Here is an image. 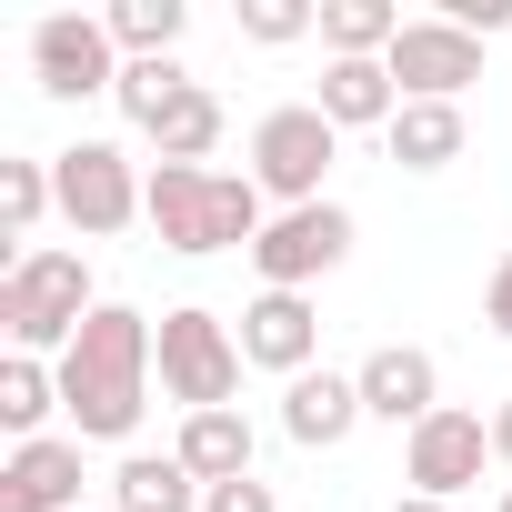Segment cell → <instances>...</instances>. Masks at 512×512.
Wrapping results in <instances>:
<instances>
[{
  "mask_svg": "<svg viewBox=\"0 0 512 512\" xmlns=\"http://www.w3.org/2000/svg\"><path fill=\"white\" fill-rule=\"evenodd\" d=\"M332 161H342V131L312 101H282V111H262V131H251V181H262V201H282V211H312Z\"/></svg>",
  "mask_w": 512,
  "mask_h": 512,
  "instance_id": "cell-4",
  "label": "cell"
},
{
  "mask_svg": "<svg viewBox=\"0 0 512 512\" xmlns=\"http://www.w3.org/2000/svg\"><path fill=\"white\" fill-rule=\"evenodd\" d=\"M161 352V332L141 322V312H121V302H101L91 322H81V342L61 352V412L81 422V442H131L141 432V412H151V362Z\"/></svg>",
  "mask_w": 512,
  "mask_h": 512,
  "instance_id": "cell-1",
  "label": "cell"
},
{
  "mask_svg": "<svg viewBox=\"0 0 512 512\" xmlns=\"http://www.w3.org/2000/svg\"><path fill=\"white\" fill-rule=\"evenodd\" d=\"M502 512H512V492H502Z\"/></svg>",
  "mask_w": 512,
  "mask_h": 512,
  "instance_id": "cell-30",
  "label": "cell"
},
{
  "mask_svg": "<svg viewBox=\"0 0 512 512\" xmlns=\"http://www.w3.org/2000/svg\"><path fill=\"white\" fill-rule=\"evenodd\" d=\"M91 312L101 302H91L81 251H21V262L0 272V332H11V352H71Z\"/></svg>",
  "mask_w": 512,
  "mask_h": 512,
  "instance_id": "cell-3",
  "label": "cell"
},
{
  "mask_svg": "<svg viewBox=\"0 0 512 512\" xmlns=\"http://www.w3.org/2000/svg\"><path fill=\"white\" fill-rule=\"evenodd\" d=\"M181 91H191V71H181V61H121V91H111V101H121V121H131V131H161V111H171Z\"/></svg>",
  "mask_w": 512,
  "mask_h": 512,
  "instance_id": "cell-23",
  "label": "cell"
},
{
  "mask_svg": "<svg viewBox=\"0 0 512 512\" xmlns=\"http://www.w3.org/2000/svg\"><path fill=\"white\" fill-rule=\"evenodd\" d=\"M352 382H362V412L392 422V432H422V422L442 412V362H432L422 342H382Z\"/></svg>",
  "mask_w": 512,
  "mask_h": 512,
  "instance_id": "cell-11",
  "label": "cell"
},
{
  "mask_svg": "<svg viewBox=\"0 0 512 512\" xmlns=\"http://www.w3.org/2000/svg\"><path fill=\"white\" fill-rule=\"evenodd\" d=\"M312 352H322V312H312L302 292H262V302L241 312V362H251V372L302 382V372H312Z\"/></svg>",
  "mask_w": 512,
  "mask_h": 512,
  "instance_id": "cell-12",
  "label": "cell"
},
{
  "mask_svg": "<svg viewBox=\"0 0 512 512\" xmlns=\"http://www.w3.org/2000/svg\"><path fill=\"white\" fill-rule=\"evenodd\" d=\"M111 512H201V482L181 472V452H131L111 472Z\"/></svg>",
  "mask_w": 512,
  "mask_h": 512,
  "instance_id": "cell-18",
  "label": "cell"
},
{
  "mask_svg": "<svg viewBox=\"0 0 512 512\" xmlns=\"http://www.w3.org/2000/svg\"><path fill=\"white\" fill-rule=\"evenodd\" d=\"M482 322L512 342V251H502V262H492V282H482Z\"/></svg>",
  "mask_w": 512,
  "mask_h": 512,
  "instance_id": "cell-27",
  "label": "cell"
},
{
  "mask_svg": "<svg viewBox=\"0 0 512 512\" xmlns=\"http://www.w3.org/2000/svg\"><path fill=\"white\" fill-rule=\"evenodd\" d=\"M0 512H81V432H41L0 462Z\"/></svg>",
  "mask_w": 512,
  "mask_h": 512,
  "instance_id": "cell-13",
  "label": "cell"
},
{
  "mask_svg": "<svg viewBox=\"0 0 512 512\" xmlns=\"http://www.w3.org/2000/svg\"><path fill=\"white\" fill-rule=\"evenodd\" d=\"M211 141H221V101H211V91L191 81V91H181V101L161 111L151 151H161V161H181V171H201V161H211Z\"/></svg>",
  "mask_w": 512,
  "mask_h": 512,
  "instance_id": "cell-22",
  "label": "cell"
},
{
  "mask_svg": "<svg viewBox=\"0 0 512 512\" xmlns=\"http://www.w3.org/2000/svg\"><path fill=\"white\" fill-rule=\"evenodd\" d=\"M402 41V11L392 0H322V51L332 61H382Z\"/></svg>",
  "mask_w": 512,
  "mask_h": 512,
  "instance_id": "cell-21",
  "label": "cell"
},
{
  "mask_svg": "<svg viewBox=\"0 0 512 512\" xmlns=\"http://www.w3.org/2000/svg\"><path fill=\"white\" fill-rule=\"evenodd\" d=\"M141 221L161 231V251H181V262H201V251H251L272 231L251 171H181V161H151Z\"/></svg>",
  "mask_w": 512,
  "mask_h": 512,
  "instance_id": "cell-2",
  "label": "cell"
},
{
  "mask_svg": "<svg viewBox=\"0 0 512 512\" xmlns=\"http://www.w3.org/2000/svg\"><path fill=\"white\" fill-rule=\"evenodd\" d=\"M51 412H61V362L11 352V362H0V432H11V442H41Z\"/></svg>",
  "mask_w": 512,
  "mask_h": 512,
  "instance_id": "cell-19",
  "label": "cell"
},
{
  "mask_svg": "<svg viewBox=\"0 0 512 512\" xmlns=\"http://www.w3.org/2000/svg\"><path fill=\"white\" fill-rule=\"evenodd\" d=\"M171 452H181V472H191L201 492H211V482H241V472H251V422H241V402H231V412H181V442H171Z\"/></svg>",
  "mask_w": 512,
  "mask_h": 512,
  "instance_id": "cell-16",
  "label": "cell"
},
{
  "mask_svg": "<svg viewBox=\"0 0 512 512\" xmlns=\"http://www.w3.org/2000/svg\"><path fill=\"white\" fill-rule=\"evenodd\" d=\"M492 462H512V402L492 412Z\"/></svg>",
  "mask_w": 512,
  "mask_h": 512,
  "instance_id": "cell-28",
  "label": "cell"
},
{
  "mask_svg": "<svg viewBox=\"0 0 512 512\" xmlns=\"http://www.w3.org/2000/svg\"><path fill=\"white\" fill-rule=\"evenodd\" d=\"M302 31H322V11H312V0H241V41L282 51V41H302Z\"/></svg>",
  "mask_w": 512,
  "mask_h": 512,
  "instance_id": "cell-25",
  "label": "cell"
},
{
  "mask_svg": "<svg viewBox=\"0 0 512 512\" xmlns=\"http://www.w3.org/2000/svg\"><path fill=\"white\" fill-rule=\"evenodd\" d=\"M382 141H392L402 171H452L462 161V101H402Z\"/></svg>",
  "mask_w": 512,
  "mask_h": 512,
  "instance_id": "cell-17",
  "label": "cell"
},
{
  "mask_svg": "<svg viewBox=\"0 0 512 512\" xmlns=\"http://www.w3.org/2000/svg\"><path fill=\"white\" fill-rule=\"evenodd\" d=\"M51 191H61V221H71V231L111 241V231L141 221V191H151V181L131 171L121 141H71V151H51Z\"/></svg>",
  "mask_w": 512,
  "mask_h": 512,
  "instance_id": "cell-6",
  "label": "cell"
},
{
  "mask_svg": "<svg viewBox=\"0 0 512 512\" xmlns=\"http://www.w3.org/2000/svg\"><path fill=\"white\" fill-rule=\"evenodd\" d=\"M51 201H61L51 191V161H0V231H11V241H31Z\"/></svg>",
  "mask_w": 512,
  "mask_h": 512,
  "instance_id": "cell-24",
  "label": "cell"
},
{
  "mask_svg": "<svg viewBox=\"0 0 512 512\" xmlns=\"http://www.w3.org/2000/svg\"><path fill=\"white\" fill-rule=\"evenodd\" d=\"M201 512H282V502H272V482H262V472H241V482H211V492H201Z\"/></svg>",
  "mask_w": 512,
  "mask_h": 512,
  "instance_id": "cell-26",
  "label": "cell"
},
{
  "mask_svg": "<svg viewBox=\"0 0 512 512\" xmlns=\"http://www.w3.org/2000/svg\"><path fill=\"white\" fill-rule=\"evenodd\" d=\"M342 251H352V211L312 201V211H282L251 241V272H262V292H312L322 272H342Z\"/></svg>",
  "mask_w": 512,
  "mask_h": 512,
  "instance_id": "cell-8",
  "label": "cell"
},
{
  "mask_svg": "<svg viewBox=\"0 0 512 512\" xmlns=\"http://www.w3.org/2000/svg\"><path fill=\"white\" fill-rule=\"evenodd\" d=\"M312 111H322L332 131H392L402 91H392V71H382V61H322V91H312Z\"/></svg>",
  "mask_w": 512,
  "mask_h": 512,
  "instance_id": "cell-15",
  "label": "cell"
},
{
  "mask_svg": "<svg viewBox=\"0 0 512 512\" xmlns=\"http://www.w3.org/2000/svg\"><path fill=\"white\" fill-rule=\"evenodd\" d=\"M482 462H492V422L482 412H432L422 432H402V482L422 492V502H452V492H472L482 482Z\"/></svg>",
  "mask_w": 512,
  "mask_h": 512,
  "instance_id": "cell-10",
  "label": "cell"
},
{
  "mask_svg": "<svg viewBox=\"0 0 512 512\" xmlns=\"http://www.w3.org/2000/svg\"><path fill=\"white\" fill-rule=\"evenodd\" d=\"M352 422H372L352 372H302V382H282V432H292L302 452H332V442H352Z\"/></svg>",
  "mask_w": 512,
  "mask_h": 512,
  "instance_id": "cell-14",
  "label": "cell"
},
{
  "mask_svg": "<svg viewBox=\"0 0 512 512\" xmlns=\"http://www.w3.org/2000/svg\"><path fill=\"white\" fill-rule=\"evenodd\" d=\"M382 71H392L402 101H462V91L482 81V41L452 31L442 11H422V21H402V41L382 51Z\"/></svg>",
  "mask_w": 512,
  "mask_h": 512,
  "instance_id": "cell-9",
  "label": "cell"
},
{
  "mask_svg": "<svg viewBox=\"0 0 512 512\" xmlns=\"http://www.w3.org/2000/svg\"><path fill=\"white\" fill-rule=\"evenodd\" d=\"M31 81L51 101H91V91H121V41L101 11H51L31 21Z\"/></svg>",
  "mask_w": 512,
  "mask_h": 512,
  "instance_id": "cell-7",
  "label": "cell"
},
{
  "mask_svg": "<svg viewBox=\"0 0 512 512\" xmlns=\"http://www.w3.org/2000/svg\"><path fill=\"white\" fill-rule=\"evenodd\" d=\"M151 362H161V392L181 412H231V392H241V332L221 312H161Z\"/></svg>",
  "mask_w": 512,
  "mask_h": 512,
  "instance_id": "cell-5",
  "label": "cell"
},
{
  "mask_svg": "<svg viewBox=\"0 0 512 512\" xmlns=\"http://www.w3.org/2000/svg\"><path fill=\"white\" fill-rule=\"evenodd\" d=\"M392 512H452V502H422V492H402V502H392Z\"/></svg>",
  "mask_w": 512,
  "mask_h": 512,
  "instance_id": "cell-29",
  "label": "cell"
},
{
  "mask_svg": "<svg viewBox=\"0 0 512 512\" xmlns=\"http://www.w3.org/2000/svg\"><path fill=\"white\" fill-rule=\"evenodd\" d=\"M111 41H121V61H181V31H191V11L181 0H111Z\"/></svg>",
  "mask_w": 512,
  "mask_h": 512,
  "instance_id": "cell-20",
  "label": "cell"
}]
</instances>
